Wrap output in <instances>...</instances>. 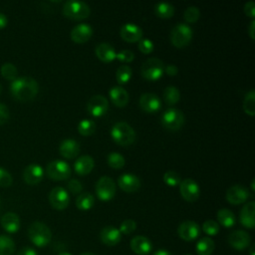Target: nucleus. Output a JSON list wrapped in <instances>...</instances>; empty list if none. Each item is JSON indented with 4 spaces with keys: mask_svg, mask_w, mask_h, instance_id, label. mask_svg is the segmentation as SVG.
Wrapping results in <instances>:
<instances>
[{
    "mask_svg": "<svg viewBox=\"0 0 255 255\" xmlns=\"http://www.w3.org/2000/svg\"><path fill=\"white\" fill-rule=\"evenodd\" d=\"M1 226L8 233H15L20 228V218L14 212H7L1 217Z\"/></svg>",
    "mask_w": 255,
    "mask_h": 255,
    "instance_id": "nucleus-28",
    "label": "nucleus"
},
{
    "mask_svg": "<svg viewBox=\"0 0 255 255\" xmlns=\"http://www.w3.org/2000/svg\"><path fill=\"white\" fill-rule=\"evenodd\" d=\"M95 204V197L90 192H82L76 199V206L78 209L87 211L90 210Z\"/></svg>",
    "mask_w": 255,
    "mask_h": 255,
    "instance_id": "nucleus-31",
    "label": "nucleus"
},
{
    "mask_svg": "<svg viewBox=\"0 0 255 255\" xmlns=\"http://www.w3.org/2000/svg\"><path fill=\"white\" fill-rule=\"evenodd\" d=\"M183 17L187 23H195L200 17V11L196 6H188L184 10Z\"/></svg>",
    "mask_w": 255,
    "mask_h": 255,
    "instance_id": "nucleus-41",
    "label": "nucleus"
},
{
    "mask_svg": "<svg viewBox=\"0 0 255 255\" xmlns=\"http://www.w3.org/2000/svg\"><path fill=\"white\" fill-rule=\"evenodd\" d=\"M164 73V64L157 58L147 59L140 68L141 76L147 81H157Z\"/></svg>",
    "mask_w": 255,
    "mask_h": 255,
    "instance_id": "nucleus-7",
    "label": "nucleus"
},
{
    "mask_svg": "<svg viewBox=\"0 0 255 255\" xmlns=\"http://www.w3.org/2000/svg\"><path fill=\"white\" fill-rule=\"evenodd\" d=\"M95 166V160L91 155L85 154L80 156L74 164L75 171L80 175H87L89 174Z\"/></svg>",
    "mask_w": 255,
    "mask_h": 255,
    "instance_id": "nucleus-27",
    "label": "nucleus"
},
{
    "mask_svg": "<svg viewBox=\"0 0 255 255\" xmlns=\"http://www.w3.org/2000/svg\"><path fill=\"white\" fill-rule=\"evenodd\" d=\"M12 182H13L12 175L6 169L0 166V186L8 187L12 184Z\"/></svg>",
    "mask_w": 255,
    "mask_h": 255,
    "instance_id": "nucleus-46",
    "label": "nucleus"
},
{
    "mask_svg": "<svg viewBox=\"0 0 255 255\" xmlns=\"http://www.w3.org/2000/svg\"><path fill=\"white\" fill-rule=\"evenodd\" d=\"M14 251V240L8 235H0V255H13Z\"/></svg>",
    "mask_w": 255,
    "mask_h": 255,
    "instance_id": "nucleus-34",
    "label": "nucleus"
},
{
    "mask_svg": "<svg viewBox=\"0 0 255 255\" xmlns=\"http://www.w3.org/2000/svg\"><path fill=\"white\" fill-rule=\"evenodd\" d=\"M7 23H8V19H7V17H6L4 14L0 13V29L5 28V27H6V25H7Z\"/></svg>",
    "mask_w": 255,
    "mask_h": 255,
    "instance_id": "nucleus-53",
    "label": "nucleus"
},
{
    "mask_svg": "<svg viewBox=\"0 0 255 255\" xmlns=\"http://www.w3.org/2000/svg\"><path fill=\"white\" fill-rule=\"evenodd\" d=\"M136 229V222L132 219H126L121 223L120 232L126 235L131 234Z\"/></svg>",
    "mask_w": 255,
    "mask_h": 255,
    "instance_id": "nucleus-43",
    "label": "nucleus"
},
{
    "mask_svg": "<svg viewBox=\"0 0 255 255\" xmlns=\"http://www.w3.org/2000/svg\"><path fill=\"white\" fill-rule=\"evenodd\" d=\"M17 255H38V253L36 252L35 249L31 247H24L18 251Z\"/></svg>",
    "mask_w": 255,
    "mask_h": 255,
    "instance_id": "nucleus-51",
    "label": "nucleus"
},
{
    "mask_svg": "<svg viewBox=\"0 0 255 255\" xmlns=\"http://www.w3.org/2000/svg\"><path fill=\"white\" fill-rule=\"evenodd\" d=\"M116 59H118L122 63H130L134 60V54L130 50H123L117 53Z\"/></svg>",
    "mask_w": 255,
    "mask_h": 255,
    "instance_id": "nucleus-45",
    "label": "nucleus"
},
{
    "mask_svg": "<svg viewBox=\"0 0 255 255\" xmlns=\"http://www.w3.org/2000/svg\"><path fill=\"white\" fill-rule=\"evenodd\" d=\"M98 59L104 63H111L117 57V52L115 48L108 43H101L96 47L95 50Z\"/></svg>",
    "mask_w": 255,
    "mask_h": 255,
    "instance_id": "nucleus-26",
    "label": "nucleus"
},
{
    "mask_svg": "<svg viewBox=\"0 0 255 255\" xmlns=\"http://www.w3.org/2000/svg\"><path fill=\"white\" fill-rule=\"evenodd\" d=\"M226 200L233 205H238L245 202L249 197V192L246 187L241 184L230 186L226 191Z\"/></svg>",
    "mask_w": 255,
    "mask_h": 255,
    "instance_id": "nucleus-14",
    "label": "nucleus"
},
{
    "mask_svg": "<svg viewBox=\"0 0 255 255\" xmlns=\"http://www.w3.org/2000/svg\"><path fill=\"white\" fill-rule=\"evenodd\" d=\"M163 99L168 106H173L180 99V92L174 86H168L163 91Z\"/></svg>",
    "mask_w": 255,
    "mask_h": 255,
    "instance_id": "nucleus-33",
    "label": "nucleus"
},
{
    "mask_svg": "<svg viewBox=\"0 0 255 255\" xmlns=\"http://www.w3.org/2000/svg\"><path fill=\"white\" fill-rule=\"evenodd\" d=\"M81 255H96L95 253H92V252H84V253H82Z\"/></svg>",
    "mask_w": 255,
    "mask_h": 255,
    "instance_id": "nucleus-56",
    "label": "nucleus"
},
{
    "mask_svg": "<svg viewBox=\"0 0 255 255\" xmlns=\"http://www.w3.org/2000/svg\"><path fill=\"white\" fill-rule=\"evenodd\" d=\"M178 236L185 241H192L200 235L199 225L191 220L183 221L177 228Z\"/></svg>",
    "mask_w": 255,
    "mask_h": 255,
    "instance_id": "nucleus-13",
    "label": "nucleus"
},
{
    "mask_svg": "<svg viewBox=\"0 0 255 255\" xmlns=\"http://www.w3.org/2000/svg\"><path fill=\"white\" fill-rule=\"evenodd\" d=\"M217 220L220 225L225 228H230L236 223V217L234 213L227 208H221L217 211Z\"/></svg>",
    "mask_w": 255,
    "mask_h": 255,
    "instance_id": "nucleus-29",
    "label": "nucleus"
},
{
    "mask_svg": "<svg viewBox=\"0 0 255 255\" xmlns=\"http://www.w3.org/2000/svg\"><path fill=\"white\" fill-rule=\"evenodd\" d=\"M118 184L122 190L125 192H135L140 187L139 178L132 173H123L118 178Z\"/></svg>",
    "mask_w": 255,
    "mask_h": 255,
    "instance_id": "nucleus-18",
    "label": "nucleus"
},
{
    "mask_svg": "<svg viewBox=\"0 0 255 255\" xmlns=\"http://www.w3.org/2000/svg\"><path fill=\"white\" fill-rule=\"evenodd\" d=\"M46 172L53 180H65L71 175V167L66 161L55 159L48 163Z\"/></svg>",
    "mask_w": 255,
    "mask_h": 255,
    "instance_id": "nucleus-8",
    "label": "nucleus"
},
{
    "mask_svg": "<svg viewBox=\"0 0 255 255\" xmlns=\"http://www.w3.org/2000/svg\"><path fill=\"white\" fill-rule=\"evenodd\" d=\"M109 96L112 103L118 108H124L128 105L129 97L128 93L120 86H114L109 91Z\"/></svg>",
    "mask_w": 255,
    "mask_h": 255,
    "instance_id": "nucleus-23",
    "label": "nucleus"
},
{
    "mask_svg": "<svg viewBox=\"0 0 255 255\" xmlns=\"http://www.w3.org/2000/svg\"><path fill=\"white\" fill-rule=\"evenodd\" d=\"M1 76L9 81H14L17 78V68L12 63H5L1 66L0 69Z\"/></svg>",
    "mask_w": 255,
    "mask_h": 255,
    "instance_id": "nucleus-39",
    "label": "nucleus"
},
{
    "mask_svg": "<svg viewBox=\"0 0 255 255\" xmlns=\"http://www.w3.org/2000/svg\"><path fill=\"white\" fill-rule=\"evenodd\" d=\"M44 176V170L41 165L37 163H31L27 165L23 171V178L27 184L36 185Z\"/></svg>",
    "mask_w": 255,
    "mask_h": 255,
    "instance_id": "nucleus-19",
    "label": "nucleus"
},
{
    "mask_svg": "<svg viewBox=\"0 0 255 255\" xmlns=\"http://www.w3.org/2000/svg\"><path fill=\"white\" fill-rule=\"evenodd\" d=\"M132 76V71L131 68L128 65H122L118 68L117 73H116V78H117V82L120 85H125L127 83L129 82V80L131 79Z\"/></svg>",
    "mask_w": 255,
    "mask_h": 255,
    "instance_id": "nucleus-35",
    "label": "nucleus"
},
{
    "mask_svg": "<svg viewBox=\"0 0 255 255\" xmlns=\"http://www.w3.org/2000/svg\"><path fill=\"white\" fill-rule=\"evenodd\" d=\"M244 13L254 20L255 17V4L253 1H248L244 5Z\"/></svg>",
    "mask_w": 255,
    "mask_h": 255,
    "instance_id": "nucleus-48",
    "label": "nucleus"
},
{
    "mask_svg": "<svg viewBox=\"0 0 255 255\" xmlns=\"http://www.w3.org/2000/svg\"><path fill=\"white\" fill-rule=\"evenodd\" d=\"M39 91L37 81L31 77H19L11 82L10 92L13 98L20 102L33 100Z\"/></svg>",
    "mask_w": 255,
    "mask_h": 255,
    "instance_id": "nucleus-1",
    "label": "nucleus"
},
{
    "mask_svg": "<svg viewBox=\"0 0 255 255\" xmlns=\"http://www.w3.org/2000/svg\"><path fill=\"white\" fill-rule=\"evenodd\" d=\"M155 15L162 19H169L174 14V7L168 2H158L154 6Z\"/></svg>",
    "mask_w": 255,
    "mask_h": 255,
    "instance_id": "nucleus-32",
    "label": "nucleus"
},
{
    "mask_svg": "<svg viewBox=\"0 0 255 255\" xmlns=\"http://www.w3.org/2000/svg\"><path fill=\"white\" fill-rule=\"evenodd\" d=\"M164 73H166L168 76H175L178 73V68L175 65H167L166 67H164Z\"/></svg>",
    "mask_w": 255,
    "mask_h": 255,
    "instance_id": "nucleus-50",
    "label": "nucleus"
},
{
    "mask_svg": "<svg viewBox=\"0 0 255 255\" xmlns=\"http://www.w3.org/2000/svg\"><path fill=\"white\" fill-rule=\"evenodd\" d=\"M101 241L108 246H115L122 240V233L114 226H106L100 233Z\"/></svg>",
    "mask_w": 255,
    "mask_h": 255,
    "instance_id": "nucleus-21",
    "label": "nucleus"
},
{
    "mask_svg": "<svg viewBox=\"0 0 255 255\" xmlns=\"http://www.w3.org/2000/svg\"><path fill=\"white\" fill-rule=\"evenodd\" d=\"M62 12L66 18L79 21L88 18L90 16L91 9L89 5L83 1L69 0L64 3Z\"/></svg>",
    "mask_w": 255,
    "mask_h": 255,
    "instance_id": "nucleus-4",
    "label": "nucleus"
},
{
    "mask_svg": "<svg viewBox=\"0 0 255 255\" xmlns=\"http://www.w3.org/2000/svg\"><path fill=\"white\" fill-rule=\"evenodd\" d=\"M111 136L116 143L122 146H128L133 143L135 139V131L128 123L119 122L113 126Z\"/></svg>",
    "mask_w": 255,
    "mask_h": 255,
    "instance_id": "nucleus-2",
    "label": "nucleus"
},
{
    "mask_svg": "<svg viewBox=\"0 0 255 255\" xmlns=\"http://www.w3.org/2000/svg\"><path fill=\"white\" fill-rule=\"evenodd\" d=\"M185 118L182 112L178 109L170 108L166 110L160 119V123L164 128L170 131H176L184 125Z\"/></svg>",
    "mask_w": 255,
    "mask_h": 255,
    "instance_id": "nucleus-6",
    "label": "nucleus"
},
{
    "mask_svg": "<svg viewBox=\"0 0 255 255\" xmlns=\"http://www.w3.org/2000/svg\"><path fill=\"white\" fill-rule=\"evenodd\" d=\"M215 243L210 237L200 238L195 246L196 253L198 255H211L214 251Z\"/></svg>",
    "mask_w": 255,
    "mask_h": 255,
    "instance_id": "nucleus-30",
    "label": "nucleus"
},
{
    "mask_svg": "<svg viewBox=\"0 0 255 255\" xmlns=\"http://www.w3.org/2000/svg\"><path fill=\"white\" fill-rule=\"evenodd\" d=\"M126 163L125 157L119 152H111L108 155V164L114 169H121Z\"/></svg>",
    "mask_w": 255,
    "mask_h": 255,
    "instance_id": "nucleus-38",
    "label": "nucleus"
},
{
    "mask_svg": "<svg viewBox=\"0 0 255 255\" xmlns=\"http://www.w3.org/2000/svg\"><path fill=\"white\" fill-rule=\"evenodd\" d=\"M152 255H171L167 250H164V249H159L157 251H155Z\"/></svg>",
    "mask_w": 255,
    "mask_h": 255,
    "instance_id": "nucleus-54",
    "label": "nucleus"
},
{
    "mask_svg": "<svg viewBox=\"0 0 255 255\" xmlns=\"http://www.w3.org/2000/svg\"><path fill=\"white\" fill-rule=\"evenodd\" d=\"M96 130V123L92 120L84 119L78 125V131L84 136H88L94 133Z\"/></svg>",
    "mask_w": 255,
    "mask_h": 255,
    "instance_id": "nucleus-37",
    "label": "nucleus"
},
{
    "mask_svg": "<svg viewBox=\"0 0 255 255\" xmlns=\"http://www.w3.org/2000/svg\"><path fill=\"white\" fill-rule=\"evenodd\" d=\"M68 189L72 194H78L81 193V191L83 190V185L82 183L78 180V179H71L68 184Z\"/></svg>",
    "mask_w": 255,
    "mask_h": 255,
    "instance_id": "nucleus-47",
    "label": "nucleus"
},
{
    "mask_svg": "<svg viewBox=\"0 0 255 255\" xmlns=\"http://www.w3.org/2000/svg\"><path fill=\"white\" fill-rule=\"evenodd\" d=\"M250 242V235L244 230H235L228 237V243L230 246L237 250H243L247 248Z\"/></svg>",
    "mask_w": 255,
    "mask_h": 255,
    "instance_id": "nucleus-20",
    "label": "nucleus"
},
{
    "mask_svg": "<svg viewBox=\"0 0 255 255\" xmlns=\"http://www.w3.org/2000/svg\"><path fill=\"white\" fill-rule=\"evenodd\" d=\"M109 110V102L102 95H95L90 98L87 103V111L94 118H100L107 114Z\"/></svg>",
    "mask_w": 255,
    "mask_h": 255,
    "instance_id": "nucleus-10",
    "label": "nucleus"
},
{
    "mask_svg": "<svg viewBox=\"0 0 255 255\" xmlns=\"http://www.w3.org/2000/svg\"><path fill=\"white\" fill-rule=\"evenodd\" d=\"M254 212H255V202L249 201L247 202L240 211V223L249 229L254 228L255 226V219H254Z\"/></svg>",
    "mask_w": 255,
    "mask_h": 255,
    "instance_id": "nucleus-25",
    "label": "nucleus"
},
{
    "mask_svg": "<svg viewBox=\"0 0 255 255\" xmlns=\"http://www.w3.org/2000/svg\"><path fill=\"white\" fill-rule=\"evenodd\" d=\"M193 36L192 29L185 23H177L170 31V42L171 44L178 48L186 47Z\"/></svg>",
    "mask_w": 255,
    "mask_h": 255,
    "instance_id": "nucleus-5",
    "label": "nucleus"
},
{
    "mask_svg": "<svg viewBox=\"0 0 255 255\" xmlns=\"http://www.w3.org/2000/svg\"><path fill=\"white\" fill-rule=\"evenodd\" d=\"M254 250H255V246L252 245V246L250 247V249H249V254H250V255H255V254H254V252H255Z\"/></svg>",
    "mask_w": 255,
    "mask_h": 255,
    "instance_id": "nucleus-55",
    "label": "nucleus"
},
{
    "mask_svg": "<svg viewBox=\"0 0 255 255\" xmlns=\"http://www.w3.org/2000/svg\"><path fill=\"white\" fill-rule=\"evenodd\" d=\"M58 255H72V254H70L68 252H60Z\"/></svg>",
    "mask_w": 255,
    "mask_h": 255,
    "instance_id": "nucleus-58",
    "label": "nucleus"
},
{
    "mask_svg": "<svg viewBox=\"0 0 255 255\" xmlns=\"http://www.w3.org/2000/svg\"><path fill=\"white\" fill-rule=\"evenodd\" d=\"M163 181L166 185L173 187V186L179 185V183L181 182V177L178 172L173 170H168L163 174Z\"/></svg>",
    "mask_w": 255,
    "mask_h": 255,
    "instance_id": "nucleus-40",
    "label": "nucleus"
},
{
    "mask_svg": "<svg viewBox=\"0 0 255 255\" xmlns=\"http://www.w3.org/2000/svg\"><path fill=\"white\" fill-rule=\"evenodd\" d=\"M254 182H255V179H252V181H251V189L252 190H254Z\"/></svg>",
    "mask_w": 255,
    "mask_h": 255,
    "instance_id": "nucleus-57",
    "label": "nucleus"
},
{
    "mask_svg": "<svg viewBox=\"0 0 255 255\" xmlns=\"http://www.w3.org/2000/svg\"><path fill=\"white\" fill-rule=\"evenodd\" d=\"M130 248L138 255H147L152 250V244L145 236L138 235L130 240Z\"/></svg>",
    "mask_w": 255,
    "mask_h": 255,
    "instance_id": "nucleus-22",
    "label": "nucleus"
},
{
    "mask_svg": "<svg viewBox=\"0 0 255 255\" xmlns=\"http://www.w3.org/2000/svg\"><path fill=\"white\" fill-rule=\"evenodd\" d=\"M93 35V28L87 23H81L75 26L71 33L70 37L73 42L78 44H84L88 42Z\"/></svg>",
    "mask_w": 255,
    "mask_h": 255,
    "instance_id": "nucleus-17",
    "label": "nucleus"
},
{
    "mask_svg": "<svg viewBox=\"0 0 255 255\" xmlns=\"http://www.w3.org/2000/svg\"><path fill=\"white\" fill-rule=\"evenodd\" d=\"M179 192L182 198L188 202H194L200 195V187L191 178H185L179 183Z\"/></svg>",
    "mask_w": 255,
    "mask_h": 255,
    "instance_id": "nucleus-11",
    "label": "nucleus"
},
{
    "mask_svg": "<svg viewBox=\"0 0 255 255\" xmlns=\"http://www.w3.org/2000/svg\"><path fill=\"white\" fill-rule=\"evenodd\" d=\"M185 255H191V254H185Z\"/></svg>",
    "mask_w": 255,
    "mask_h": 255,
    "instance_id": "nucleus-60",
    "label": "nucleus"
},
{
    "mask_svg": "<svg viewBox=\"0 0 255 255\" xmlns=\"http://www.w3.org/2000/svg\"><path fill=\"white\" fill-rule=\"evenodd\" d=\"M96 193L100 200L110 201L116 194V183L109 176H102L96 183Z\"/></svg>",
    "mask_w": 255,
    "mask_h": 255,
    "instance_id": "nucleus-9",
    "label": "nucleus"
},
{
    "mask_svg": "<svg viewBox=\"0 0 255 255\" xmlns=\"http://www.w3.org/2000/svg\"><path fill=\"white\" fill-rule=\"evenodd\" d=\"M137 47H138V50L147 55V54H150L152 51H153V43L147 39V38H141L138 42H137Z\"/></svg>",
    "mask_w": 255,
    "mask_h": 255,
    "instance_id": "nucleus-44",
    "label": "nucleus"
},
{
    "mask_svg": "<svg viewBox=\"0 0 255 255\" xmlns=\"http://www.w3.org/2000/svg\"><path fill=\"white\" fill-rule=\"evenodd\" d=\"M243 110L245 114L253 117L255 115V92L254 90L249 91L243 100Z\"/></svg>",
    "mask_w": 255,
    "mask_h": 255,
    "instance_id": "nucleus-36",
    "label": "nucleus"
},
{
    "mask_svg": "<svg viewBox=\"0 0 255 255\" xmlns=\"http://www.w3.org/2000/svg\"><path fill=\"white\" fill-rule=\"evenodd\" d=\"M254 30H255V20H252L249 24V27H248V34H249V36L252 40H254V38H255Z\"/></svg>",
    "mask_w": 255,
    "mask_h": 255,
    "instance_id": "nucleus-52",
    "label": "nucleus"
},
{
    "mask_svg": "<svg viewBox=\"0 0 255 255\" xmlns=\"http://www.w3.org/2000/svg\"><path fill=\"white\" fill-rule=\"evenodd\" d=\"M9 119V110L7 106L0 103V125L7 123Z\"/></svg>",
    "mask_w": 255,
    "mask_h": 255,
    "instance_id": "nucleus-49",
    "label": "nucleus"
},
{
    "mask_svg": "<svg viewBox=\"0 0 255 255\" xmlns=\"http://www.w3.org/2000/svg\"><path fill=\"white\" fill-rule=\"evenodd\" d=\"M28 237L37 247H45L51 242L52 232L45 223L35 221L28 228Z\"/></svg>",
    "mask_w": 255,
    "mask_h": 255,
    "instance_id": "nucleus-3",
    "label": "nucleus"
},
{
    "mask_svg": "<svg viewBox=\"0 0 255 255\" xmlns=\"http://www.w3.org/2000/svg\"><path fill=\"white\" fill-rule=\"evenodd\" d=\"M59 151L60 154L67 159L75 158L80 152V144L75 139L67 138L61 142L59 146Z\"/></svg>",
    "mask_w": 255,
    "mask_h": 255,
    "instance_id": "nucleus-24",
    "label": "nucleus"
},
{
    "mask_svg": "<svg viewBox=\"0 0 255 255\" xmlns=\"http://www.w3.org/2000/svg\"><path fill=\"white\" fill-rule=\"evenodd\" d=\"M139 107L145 113H156L161 108V101L156 94L144 93L139 98Z\"/></svg>",
    "mask_w": 255,
    "mask_h": 255,
    "instance_id": "nucleus-15",
    "label": "nucleus"
},
{
    "mask_svg": "<svg viewBox=\"0 0 255 255\" xmlns=\"http://www.w3.org/2000/svg\"><path fill=\"white\" fill-rule=\"evenodd\" d=\"M120 35L124 41L135 43L142 38V30L139 26L133 23H126L121 27Z\"/></svg>",
    "mask_w": 255,
    "mask_h": 255,
    "instance_id": "nucleus-16",
    "label": "nucleus"
},
{
    "mask_svg": "<svg viewBox=\"0 0 255 255\" xmlns=\"http://www.w3.org/2000/svg\"><path fill=\"white\" fill-rule=\"evenodd\" d=\"M202 230L205 234L210 236H215L219 232V224L214 220H206L202 224Z\"/></svg>",
    "mask_w": 255,
    "mask_h": 255,
    "instance_id": "nucleus-42",
    "label": "nucleus"
},
{
    "mask_svg": "<svg viewBox=\"0 0 255 255\" xmlns=\"http://www.w3.org/2000/svg\"><path fill=\"white\" fill-rule=\"evenodd\" d=\"M49 201L53 208L57 210H63L69 205L70 195L65 188L56 186L49 193Z\"/></svg>",
    "mask_w": 255,
    "mask_h": 255,
    "instance_id": "nucleus-12",
    "label": "nucleus"
},
{
    "mask_svg": "<svg viewBox=\"0 0 255 255\" xmlns=\"http://www.w3.org/2000/svg\"><path fill=\"white\" fill-rule=\"evenodd\" d=\"M0 93H1V85H0Z\"/></svg>",
    "mask_w": 255,
    "mask_h": 255,
    "instance_id": "nucleus-59",
    "label": "nucleus"
}]
</instances>
